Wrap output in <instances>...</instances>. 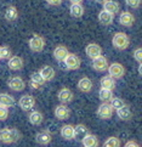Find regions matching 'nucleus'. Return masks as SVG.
Wrapping results in <instances>:
<instances>
[{"label":"nucleus","mask_w":142,"mask_h":147,"mask_svg":"<svg viewBox=\"0 0 142 147\" xmlns=\"http://www.w3.org/2000/svg\"><path fill=\"white\" fill-rule=\"evenodd\" d=\"M21 133L17 129H10V128H4L0 130V142L5 145H11L16 144L21 139Z\"/></svg>","instance_id":"1"},{"label":"nucleus","mask_w":142,"mask_h":147,"mask_svg":"<svg viewBox=\"0 0 142 147\" xmlns=\"http://www.w3.org/2000/svg\"><path fill=\"white\" fill-rule=\"evenodd\" d=\"M112 44L115 49L125 50V49H128L130 45V38L128 36V34H125L124 32H118L113 35Z\"/></svg>","instance_id":"2"},{"label":"nucleus","mask_w":142,"mask_h":147,"mask_svg":"<svg viewBox=\"0 0 142 147\" xmlns=\"http://www.w3.org/2000/svg\"><path fill=\"white\" fill-rule=\"evenodd\" d=\"M29 49L34 52H40L45 48V39L39 34H33L28 41Z\"/></svg>","instance_id":"3"},{"label":"nucleus","mask_w":142,"mask_h":147,"mask_svg":"<svg viewBox=\"0 0 142 147\" xmlns=\"http://www.w3.org/2000/svg\"><path fill=\"white\" fill-rule=\"evenodd\" d=\"M108 76H110L112 78H114L115 80L123 78L125 74V67L122 63H118V62H114L112 65H108Z\"/></svg>","instance_id":"4"},{"label":"nucleus","mask_w":142,"mask_h":147,"mask_svg":"<svg viewBox=\"0 0 142 147\" xmlns=\"http://www.w3.org/2000/svg\"><path fill=\"white\" fill-rule=\"evenodd\" d=\"M63 62H65L67 69H71V71L79 69V68H80V65H81L80 57L75 54H68L66 56V59L63 60Z\"/></svg>","instance_id":"5"},{"label":"nucleus","mask_w":142,"mask_h":147,"mask_svg":"<svg viewBox=\"0 0 142 147\" xmlns=\"http://www.w3.org/2000/svg\"><path fill=\"white\" fill-rule=\"evenodd\" d=\"M114 113V109L113 107L110 106L109 102H103L98 106L97 108V115L101 119H109L112 118V115Z\"/></svg>","instance_id":"6"},{"label":"nucleus","mask_w":142,"mask_h":147,"mask_svg":"<svg viewBox=\"0 0 142 147\" xmlns=\"http://www.w3.org/2000/svg\"><path fill=\"white\" fill-rule=\"evenodd\" d=\"M18 105L24 112H28L35 106V98L32 95H23L20 98Z\"/></svg>","instance_id":"7"},{"label":"nucleus","mask_w":142,"mask_h":147,"mask_svg":"<svg viewBox=\"0 0 142 147\" xmlns=\"http://www.w3.org/2000/svg\"><path fill=\"white\" fill-rule=\"evenodd\" d=\"M92 68L96 72H106L108 68V61L104 56L100 55L92 60Z\"/></svg>","instance_id":"8"},{"label":"nucleus","mask_w":142,"mask_h":147,"mask_svg":"<svg viewBox=\"0 0 142 147\" xmlns=\"http://www.w3.org/2000/svg\"><path fill=\"white\" fill-rule=\"evenodd\" d=\"M7 86L12 91H22L26 88V83L21 77H12L7 82Z\"/></svg>","instance_id":"9"},{"label":"nucleus","mask_w":142,"mask_h":147,"mask_svg":"<svg viewBox=\"0 0 142 147\" xmlns=\"http://www.w3.org/2000/svg\"><path fill=\"white\" fill-rule=\"evenodd\" d=\"M57 98H59L60 102H62L63 105H66V103H69V102L73 101V98H74V94L72 92L71 89L62 88L61 90L59 91V94H57Z\"/></svg>","instance_id":"10"},{"label":"nucleus","mask_w":142,"mask_h":147,"mask_svg":"<svg viewBox=\"0 0 142 147\" xmlns=\"http://www.w3.org/2000/svg\"><path fill=\"white\" fill-rule=\"evenodd\" d=\"M54 114L59 120H67L71 117V109L62 103V105H60V106H57L55 108Z\"/></svg>","instance_id":"11"},{"label":"nucleus","mask_w":142,"mask_h":147,"mask_svg":"<svg viewBox=\"0 0 142 147\" xmlns=\"http://www.w3.org/2000/svg\"><path fill=\"white\" fill-rule=\"evenodd\" d=\"M85 52L91 60H94V59H96L97 56H100L102 54V48L96 43H90V44L86 45Z\"/></svg>","instance_id":"12"},{"label":"nucleus","mask_w":142,"mask_h":147,"mask_svg":"<svg viewBox=\"0 0 142 147\" xmlns=\"http://www.w3.org/2000/svg\"><path fill=\"white\" fill-rule=\"evenodd\" d=\"M119 23L124 27H131L135 23V16L130 11H123L119 16Z\"/></svg>","instance_id":"13"},{"label":"nucleus","mask_w":142,"mask_h":147,"mask_svg":"<svg viewBox=\"0 0 142 147\" xmlns=\"http://www.w3.org/2000/svg\"><path fill=\"white\" fill-rule=\"evenodd\" d=\"M35 141H36V142H38L39 145L46 146V145H49L51 141H52V135L50 134V131H47V130H41V131H39V133L35 135Z\"/></svg>","instance_id":"14"},{"label":"nucleus","mask_w":142,"mask_h":147,"mask_svg":"<svg viewBox=\"0 0 142 147\" xmlns=\"http://www.w3.org/2000/svg\"><path fill=\"white\" fill-rule=\"evenodd\" d=\"M23 59L20 56H11L9 59V62H7V66L11 71H21L23 68Z\"/></svg>","instance_id":"15"},{"label":"nucleus","mask_w":142,"mask_h":147,"mask_svg":"<svg viewBox=\"0 0 142 147\" xmlns=\"http://www.w3.org/2000/svg\"><path fill=\"white\" fill-rule=\"evenodd\" d=\"M92 88H94L92 80L90 79V78H87V77H84V78H81V79L78 82V89L81 92H85V94L90 92L92 90Z\"/></svg>","instance_id":"16"},{"label":"nucleus","mask_w":142,"mask_h":147,"mask_svg":"<svg viewBox=\"0 0 142 147\" xmlns=\"http://www.w3.org/2000/svg\"><path fill=\"white\" fill-rule=\"evenodd\" d=\"M46 82L44 80V78L41 77V74L39 72H34L30 74V86L34 89H39L44 85Z\"/></svg>","instance_id":"17"},{"label":"nucleus","mask_w":142,"mask_h":147,"mask_svg":"<svg viewBox=\"0 0 142 147\" xmlns=\"http://www.w3.org/2000/svg\"><path fill=\"white\" fill-rule=\"evenodd\" d=\"M103 10H106V11H108L112 15H115L119 12L120 5L118 1H115V0H106V1L103 3Z\"/></svg>","instance_id":"18"},{"label":"nucleus","mask_w":142,"mask_h":147,"mask_svg":"<svg viewBox=\"0 0 142 147\" xmlns=\"http://www.w3.org/2000/svg\"><path fill=\"white\" fill-rule=\"evenodd\" d=\"M113 20H114V15L109 13L106 10H101L98 12V21L100 23L103 24V26H109L113 23Z\"/></svg>","instance_id":"19"},{"label":"nucleus","mask_w":142,"mask_h":147,"mask_svg":"<svg viewBox=\"0 0 142 147\" xmlns=\"http://www.w3.org/2000/svg\"><path fill=\"white\" fill-rule=\"evenodd\" d=\"M68 54H69V52H68V49L65 45H59V46H56L54 50V59L59 62H63V60L66 59V56Z\"/></svg>","instance_id":"20"},{"label":"nucleus","mask_w":142,"mask_h":147,"mask_svg":"<svg viewBox=\"0 0 142 147\" xmlns=\"http://www.w3.org/2000/svg\"><path fill=\"white\" fill-rule=\"evenodd\" d=\"M61 136L65 140H74L75 134H74V127L71 124H66L61 128Z\"/></svg>","instance_id":"21"},{"label":"nucleus","mask_w":142,"mask_h":147,"mask_svg":"<svg viewBox=\"0 0 142 147\" xmlns=\"http://www.w3.org/2000/svg\"><path fill=\"white\" fill-rule=\"evenodd\" d=\"M39 73L41 74V77L44 78L45 82H51L56 76V72L54 69V67H51V66H44L39 71Z\"/></svg>","instance_id":"22"},{"label":"nucleus","mask_w":142,"mask_h":147,"mask_svg":"<svg viewBox=\"0 0 142 147\" xmlns=\"http://www.w3.org/2000/svg\"><path fill=\"white\" fill-rule=\"evenodd\" d=\"M117 115L119 117V119L124 120V122H128V120L133 118V112H131V109L128 105H125L122 108L117 109Z\"/></svg>","instance_id":"23"},{"label":"nucleus","mask_w":142,"mask_h":147,"mask_svg":"<svg viewBox=\"0 0 142 147\" xmlns=\"http://www.w3.org/2000/svg\"><path fill=\"white\" fill-rule=\"evenodd\" d=\"M81 142L84 145V147H98L100 142L98 139L92 134H87L81 139Z\"/></svg>","instance_id":"24"},{"label":"nucleus","mask_w":142,"mask_h":147,"mask_svg":"<svg viewBox=\"0 0 142 147\" xmlns=\"http://www.w3.org/2000/svg\"><path fill=\"white\" fill-rule=\"evenodd\" d=\"M100 84H101V88L107 89V90H114L115 89V79L112 78L110 76H104L101 78L100 80Z\"/></svg>","instance_id":"25"},{"label":"nucleus","mask_w":142,"mask_h":147,"mask_svg":"<svg viewBox=\"0 0 142 147\" xmlns=\"http://www.w3.org/2000/svg\"><path fill=\"white\" fill-rule=\"evenodd\" d=\"M15 98L11 96V95H9V94H0V106H4V107H6V108H10V107H13L15 106Z\"/></svg>","instance_id":"26"},{"label":"nucleus","mask_w":142,"mask_h":147,"mask_svg":"<svg viewBox=\"0 0 142 147\" xmlns=\"http://www.w3.org/2000/svg\"><path fill=\"white\" fill-rule=\"evenodd\" d=\"M28 119H29V123L32 125H40L44 120V115L39 111H33V112L29 113Z\"/></svg>","instance_id":"27"},{"label":"nucleus","mask_w":142,"mask_h":147,"mask_svg":"<svg viewBox=\"0 0 142 147\" xmlns=\"http://www.w3.org/2000/svg\"><path fill=\"white\" fill-rule=\"evenodd\" d=\"M69 13L72 15L74 18H80L84 15V7L81 3H77V4H72L69 7Z\"/></svg>","instance_id":"28"},{"label":"nucleus","mask_w":142,"mask_h":147,"mask_svg":"<svg viewBox=\"0 0 142 147\" xmlns=\"http://www.w3.org/2000/svg\"><path fill=\"white\" fill-rule=\"evenodd\" d=\"M4 17L9 22H12V21H16L18 17V10L16 9L15 6H7L6 10H5Z\"/></svg>","instance_id":"29"},{"label":"nucleus","mask_w":142,"mask_h":147,"mask_svg":"<svg viewBox=\"0 0 142 147\" xmlns=\"http://www.w3.org/2000/svg\"><path fill=\"white\" fill-rule=\"evenodd\" d=\"M98 97L102 102H109L113 98V91L112 90H107V89L101 88L98 91Z\"/></svg>","instance_id":"30"},{"label":"nucleus","mask_w":142,"mask_h":147,"mask_svg":"<svg viewBox=\"0 0 142 147\" xmlns=\"http://www.w3.org/2000/svg\"><path fill=\"white\" fill-rule=\"evenodd\" d=\"M74 134H75V138L74 139H79L81 140L84 136L89 134V130L84 124H78L77 127H74Z\"/></svg>","instance_id":"31"},{"label":"nucleus","mask_w":142,"mask_h":147,"mask_svg":"<svg viewBox=\"0 0 142 147\" xmlns=\"http://www.w3.org/2000/svg\"><path fill=\"white\" fill-rule=\"evenodd\" d=\"M109 103H110V106L113 107V109H115V111H117V109H119V108H122L123 106H125V105H126L123 98H120V97H114V96H113V98L109 101Z\"/></svg>","instance_id":"32"},{"label":"nucleus","mask_w":142,"mask_h":147,"mask_svg":"<svg viewBox=\"0 0 142 147\" xmlns=\"http://www.w3.org/2000/svg\"><path fill=\"white\" fill-rule=\"evenodd\" d=\"M103 147H120V140L115 136H110L104 141Z\"/></svg>","instance_id":"33"},{"label":"nucleus","mask_w":142,"mask_h":147,"mask_svg":"<svg viewBox=\"0 0 142 147\" xmlns=\"http://www.w3.org/2000/svg\"><path fill=\"white\" fill-rule=\"evenodd\" d=\"M11 56V50L9 46H1V60H9Z\"/></svg>","instance_id":"34"},{"label":"nucleus","mask_w":142,"mask_h":147,"mask_svg":"<svg viewBox=\"0 0 142 147\" xmlns=\"http://www.w3.org/2000/svg\"><path fill=\"white\" fill-rule=\"evenodd\" d=\"M9 117V108L4 107V106H0V120H6Z\"/></svg>","instance_id":"35"},{"label":"nucleus","mask_w":142,"mask_h":147,"mask_svg":"<svg viewBox=\"0 0 142 147\" xmlns=\"http://www.w3.org/2000/svg\"><path fill=\"white\" fill-rule=\"evenodd\" d=\"M133 56H134L135 61H137L139 63H141V61H142V49L141 48H137L136 50H134Z\"/></svg>","instance_id":"36"},{"label":"nucleus","mask_w":142,"mask_h":147,"mask_svg":"<svg viewBox=\"0 0 142 147\" xmlns=\"http://www.w3.org/2000/svg\"><path fill=\"white\" fill-rule=\"evenodd\" d=\"M125 3L128 6L133 7V9H137L141 5V0H125Z\"/></svg>","instance_id":"37"},{"label":"nucleus","mask_w":142,"mask_h":147,"mask_svg":"<svg viewBox=\"0 0 142 147\" xmlns=\"http://www.w3.org/2000/svg\"><path fill=\"white\" fill-rule=\"evenodd\" d=\"M63 0H46V3L51 5V6H60Z\"/></svg>","instance_id":"38"},{"label":"nucleus","mask_w":142,"mask_h":147,"mask_svg":"<svg viewBox=\"0 0 142 147\" xmlns=\"http://www.w3.org/2000/svg\"><path fill=\"white\" fill-rule=\"evenodd\" d=\"M124 147H140V145H139L137 142H136L135 140H129L128 142L125 144V146H124Z\"/></svg>","instance_id":"39"},{"label":"nucleus","mask_w":142,"mask_h":147,"mask_svg":"<svg viewBox=\"0 0 142 147\" xmlns=\"http://www.w3.org/2000/svg\"><path fill=\"white\" fill-rule=\"evenodd\" d=\"M69 1H71L72 4H77V3H81L83 0H69Z\"/></svg>","instance_id":"40"},{"label":"nucleus","mask_w":142,"mask_h":147,"mask_svg":"<svg viewBox=\"0 0 142 147\" xmlns=\"http://www.w3.org/2000/svg\"><path fill=\"white\" fill-rule=\"evenodd\" d=\"M96 1H97V3H100V4H103L104 1H106V0H96Z\"/></svg>","instance_id":"41"},{"label":"nucleus","mask_w":142,"mask_h":147,"mask_svg":"<svg viewBox=\"0 0 142 147\" xmlns=\"http://www.w3.org/2000/svg\"><path fill=\"white\" fill-rule=\"evenodd\" d=\"M141 72H142V67H141V65L139 66V73H140V74H141Z\"/></svg>","instance_id":"42"},{"label":"nucleus","mask_w":142,"mask_h":147,"mask_svg":"<svg viewBox=\"0 0 142 147\" xmlns=\"http://www.w3.org/2000/svg\"><path fill=\"white\" fill-rule=\"evenodd\" d=\"M0 60H1V46H0Z\"/></svg>","instance_id":"43"}]
</instances>
